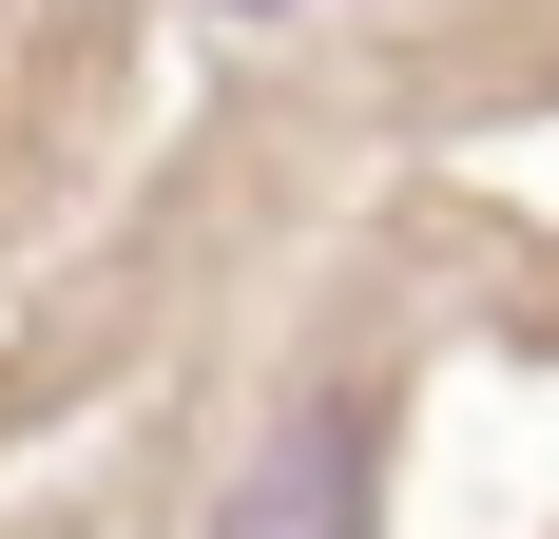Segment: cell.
<instances>
[{"mask_svg": "<svg viewBox=\"0 0 559 539\" xmlns=\"http://www.w3.org/2000/svg\"><path fill=\"white\" fill-rule=\"evenodd\" d=\"M213 539H367V405H289V443L213 501Z\"/></svg>", "mask_w": 559, "mask_h": 539, "instance_id": "cell-1", "label": "cell"}]
</instances>
